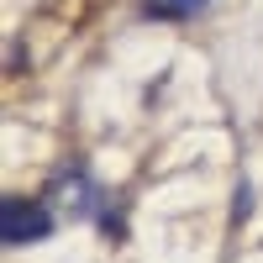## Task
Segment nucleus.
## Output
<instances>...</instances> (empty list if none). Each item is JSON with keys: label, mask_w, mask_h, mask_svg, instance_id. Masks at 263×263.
<instances>
[{"label": "nucleus", "mask_w": 263, "mask_h": 263, "mask_svg": "<svg viewBox=\"0 0 263 263\" xmlns=\"http://www.w3.org/2000/svg\"><path fill=\"white\" fill-rule=\"evenodd\" d=\"M48 205H58V211H69V216H84V221H90V216H100L105 195H100V184L90 179V174H84V168L74 163V168H63L58 179L48 184Z\"/></svg>", "instance_id": "obj_2"}, {"label": "nucleus", "mask_w": 263, "mask_h": 263, "mask_svg": "<svg viewBox=\"0 0 263 263\" xmlns=\"http://www.w3.org/2000/svg\"><path fill=\"white\" fill-rule=\"evenodd\" d=\"M53 232V211H48V200H6V211H0V242L6 248H27V242H37V237H48Z\"/></svg>", "instance_id": "obj_1"}, {"label": "nucleus", "mask_w": 263, "mask_h": 263, "mask_svg": "<svg viewBox=\"0 0 263 263\" xmlns=\"http://www.w3.org/2000/svg\"><path fill=\"white\" fill-rule=\"evenodd\" d=\"M248 211H253V184H242V190H237V221H242Z\"/></svg>", "instance_id": "obj_4"}, {"label": "nucleus", "mask_w": 263, "mask_h": 263, "mask_svg": "<svg viewBox=\"0 0 263 263\" xmlns=\"http://www.w3.org/2000/svg\"><path fill=\"white\" fill-rule=\"evenodd\" d=\"M205 6H211V0H153V11H163V16H195Z\"/></svg>", "instance_id": "obj_3"}]
</instances>
